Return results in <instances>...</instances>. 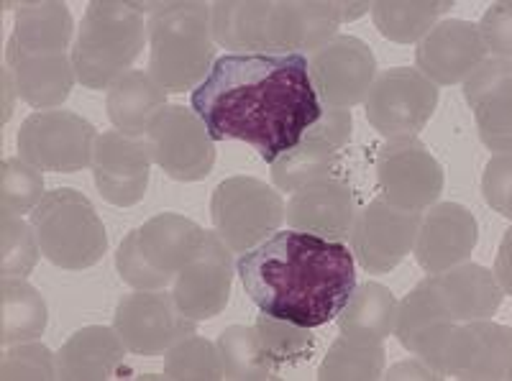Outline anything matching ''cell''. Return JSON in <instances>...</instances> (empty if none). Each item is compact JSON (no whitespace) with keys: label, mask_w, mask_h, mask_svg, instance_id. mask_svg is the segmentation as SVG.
Listing matches in <instances>:
<instances>
[{"label":"cell","mask_w":512,"mask_h":381,"mask_svg":"<svg viewBox=\"0 0 512 381\" xmlns=\"http://www.w3.org/2000/svg\"><path fill=\"white\" fill-rule=\"evenodd\" d=\"M477 241V218L464 205L436 203L420 218L413 256L425 274H441L469 261Z\"/></svg>","instance_id":"obj_21"},{"label":"cell","mask_w":512,"mask_h":381,"mask_svg":"<svg viewBox=\"0 0 512 381\" xmlns=\"http://www.w3.org/2000/svg\"><path fill=\"white\" fill-rule=\"evenodd\" d=\"M379 197L405 213H423L438 203L446 177L418 136L390 139L377 154Z\"/></svg>","instance_id":"obj_11"},{"label":"cell","mask_w":512,"mask_h":381,"mask_svg":"<svg viewBox=\"0 0 512 381\" xmlns=\"http://www.w3.org/2000/svg\"><path fill=\"white\" fill-rule=\"evenodd\" d=\"M3 379H57V353L44 343L26 341L8 346L0 364Z\"/></svg>","instance_id":"obj_39"},{"label":"cell","mask_w":512,"mask_h":381,"mask_svg":"<svg viewBox=\"0 0 512 381\" xmlns=\"http://www.w3.org/2000/svg\"><path fill=\"white\" fill-rule=\"evenodd\" d=\"M512 159L510 151H497L489 159L487 169L482 177V195L492 210L502 215V218H512Z\"/></svg>","instance_id":"obj_41"},{"label":"cell","mask_w":512,"mask_h":381,"mask_svg":"<svg viewBox=\"0 0 512 381\" xmlns=\"http://www.w3.org/2000/svg\"><path fill=\"white\" fill-rule=\"evenodd\" d=\"M443 320L451 318L446 315L443 305L438 302L436 292H433L431 282L425 277L423 282L415 284L408 295L402 297V302H397L395 328H392V333H395L397 343H400L405 351L413 353L415 343H418L433 325L443 323ZM451 323H454V320H451Z\"/></svg>","instance_id":"obj_34"},{"label":"cell","mask_w":512,"mask_h":381,"mask_svg":"<svg viewBox=\"0 0 512 381\" xmlns=\"http://www.w3.org/2000/svg\"><path fill=\"white\" fill-rule=\"evenodd\" d=\"M44 192V174L21 156L3 159L0 164V205L3 213L24 215L41 203Z\"/></svg>","instance_id":"obj_38"},{"label":"cell","mask_w":512,"mask_h":381,"mask_svg":"<svg viewBox=\"0 0 512 381\" xmlns=\"http://www.w3.org/2000/svg\"><path fill=\"white\" fill-rule=\"evenodd\" d=\"M351 141V113L341 108H323V116L303 133L290 151L272 162V182L280 192H295L313 179L338 177L341 151Z\"/></svg>","instance_id":"obj_14"},{"label":"cell","mask_w":512,"mask_h":381,"mask_svg":"<svg viewBox=\"0 0 512 381\" xmlns=\"http://www.w3.org/2000/svg\"><path fill=\"white\" fill-rule=\"evenodd\" d=\"M116 269L121 274L123 282L131 289H164L172 277L157 272L149 261H146L144 251L139 246V231L126 233L116 251Z\"/></svg>","instance_id":"obj_40"},{"label":"cell","mask_w":512,"mask_h":381,"mask_svg":"<svg viewBox=\"0 0 512 381\" xmlns=\"http://www.w3.org/2000/svg\"><path fill=\"white\" fill-rule=\"evenodd\" d=\"M203 238L205 231L195 220L177 213L154 215L139 228V246L146 261L172 279L198 256Z\"/></svg>","instance_id":"obj_27"},{"label":"cell","mask_w":512,"mask_h":381,"mask_svg":"<svg viewBox=\"0 0 512 381\" xmlns=\"http://www.w3.org/2000/svg\"><path fill=\"white\" fill-rule=\"evenodd\" d=\"M149 36V75L167 93H190L216 64L210 3H141Z\"/></svg>","instance_id":"obj_4"},{"label":"cell","mask_w":512,"mask_h":381,"mask_svg":"<svg viewBox=\"0 0 512 381\" xmlns=\"http://www.w3.org/2000/svg\"><path fill=\"white\" fill-rule=\"evenodd\" d=\"M167 95V90L159 87L149 72L131 70L108 87L105 113L116 131L126 133L131 139H141L149 118L167 105Z\"/></svg>","instance_id":"obj_28"},{"label":"cell","mask_w":512,"mask_h":381,"mask_svg":"<svg viewBox=\"0 0 512 381\" xmlns=\"http://www.w3.org/2000/svg\"><path fill=\"white\" fill-rule=\"evenodd\" d=\"M98 133L72 110H36L21 123L18 156L39 172L75 174L93 164Z\"/></svg>","instance_id":"obj_9"},{"label":"cell","mask_w":512,"mask_h":381,"mask_svg":"<svg viewBox=\"0 0 512 381\" xmlns=\"http://www.w3.org/2000/svg\"><path fill=\"white\" fill-rule=\"evenodd\" d=\"M146 44V21L141 3L95 0L88 3L72 44V67L82 87L108 90L131 72Z\"/></svg>","instance_id":"obj_5"},{"label":"cell","mask_w":512,"mask_h":381,"mask_svg":"<svg viewBox=\"0 0 512 381\" xmlns=\"http://www.w3.org/2000/svg\"><path fill=\"white\" fill-rule=\"evenodd\" d=\"M495 279L500 284V289L505 292V297L510 295V231H507L505 243H502L500 256H497V266H495Z\"/></svg>","instance_id":"obj_44"},{"label":"cell","mask_w":512,"mask_h":381,"mask_svg":"<svg viewBox=\"0 0 512 381\" xmlns=\"http://www.w3.org/2000/svg\"><path fill=\"white\" fill-rule=\"evenodd\" d=\"M308 75L323 108L349 110L364 103L377 80V59L367 41L338 34L308 59Z\"/></svg>","instance_id":"obj_13"},{"label":"cell","mask_w":512,"mask_h":381,"mask_svg":"<svg viewBox=\"0 0 512 381\" xmlns=\"http://www.w3.org/2000/svg\"><path fill=\"white\" fill-rule=\"evenodd\" d=\"M341 13L333 0H221L210 3L216 44L236 54H305L338 36Z\"/></svg>","instance_id":"obj_3"},{"label":"cell","mask_w":512,"mask_h":381,"mask_svg":"<svg viewBox=\"0 0 512 381\" xmlns=\"http://www.w3.org/2000/svg\"><path fill=\"white\" fill-rule=\"evenodd\" d=\"M479 36H482L484 47L492 57L507 59L510 62L512 54V3H495L489 6L487 13L482 16V24L477 26Z\"/></svg>","instance_id":"obj_42"},{"label":"cell","mask_w":512,"mask_h":381,"mask_svg":"<svg viewBox=\"0 0 512 381\" xmlns=\"http://www.w3.org/2000/svg\"><path fill=\"white\" fill-rule=\"evenodd\" d=\"M438 108V87L413 67L379 72L364 98L367 121L384 139L418 136Z\"/></svg>","instance_id":"obj_10"},{"label":"cell","mask_w":512,"mask_h":381,"mask_svg":"<svg viewBox=\"0 0 512 381\" xmlns=\"http://www.w3.org/2000/svg\"><path fill=\"white\" fill-rule=\"evenodd\" d=\"M31 228L41 256L67 272H85L108 251V236L88 195L57 187L31 210Z\"/></svg>","instance_id":"obj_6"},{"label":"cell","mask_w":512,"mask_h":381,"mask_svg":"<svg viewBox=\"0 0 512 381\" xmlns=\"http://www.w3.org/2000/svg\"><path fill=\"white\" fill-rule=\"evenodd\" d=\"M6 70L11 72L18 98L36 110H49L70 98L75 85V67L72 52L36 54V57H18L6 54Z\"/></svg>","instance_id":"obj_26"},{"label":"cell","mask_w":512,"mask_h":381,"mask_svg":"<svg viewBox=\"0 0 512 381\" xmlns=\"http://www.w3.org/2000/svg\"><path fill=\"white\" fill-rule=\"evenodd\" d=\"M454 6V0H379L369 13L384 39L418 44Z\"/></svg>","instance_id":"obj_31"},{"label":"cell","mask_w":512,"mask_h":381,"mask_svg":"<svg viewBox=\"0 0 512 381\" xmlns=\"http://www.w3.org/2000/svg\"><path fill=\"white\" fill-rule=\"evenodd\" d=\"M387 351L384 343H359L346 335L336 338L320 361V381H374L382 379Z\"/></svg>","instance_id":"obj_33"},{"label":"cell","mask_w":512,"mask_h":381,"mask_svg":"<svg viewBox=\"0 0 512 381\" xmlns=\"http://www.w3.org/2000/svg\"><path fill=\"white\" fill-rule=\"evenodd\" d=\"M236 272L259 310L305 328L333 323L359 284L344 243L292 228L239 254Z\"/></svg>","instance_id":"obj_2"},{"label":"cell","mask_w":512,"mask_h":381,"mask_svg":"<svg viewBox=\"0 0 512 381\" xmlns=\"http://www.w3.org/2000/svg\"><path fill=\"white\" fill-rule=\"evenodd\" d=\"M382 379H392V381H397V379H438V376L433 374V371L428 369V366H425L418 356H413V358H408V361H400V364L392 366L387 374H382Z\"/></svg>","instance_id":"obj_43"},{"label":"cell","mask_w":512,"mask_h":381,"mask_svg":"<svg viewBox=\"0 0 512 381\" xmlns=\"http://www.w3.org/2000/svg\"><path fill=\"white\" fill-rule=\"evenodd\" d=\"M433 292L454 323L489 320L502 305L505 292L497 284L495 274L482 264H456L441 274H428Z\"/></svg>","instance_id":"obj_23"},{"label":"cell","mask_w":512,"mask_h":381,"mask_svg":"<svg viewBox=\"0 0 512 381\" xmlns=\"http://www.w3.org/2000/svg\"><path fill=\"white\" fill-rule=\"evenodd\" d=\"M420 213H405L392 208L382 197H374L361 208L351 226L349 241L354 261L369 274H390L392 269L413 254Z\"/></svg>","instance_id":"obj_15"},{"label":"cell","mask_w":512,"mask_h":381,"mask_svg":"<svg viewBox=\"0 0 512 381\" xmlns=\"http://www.w3.org/2000/svg\"><path fill=\"white\" fill-rule=\"evenodd\" d=\"M512 64L487 57L464 80V98L477 118L479 139L487 149L510 151L512 141Z\"/></svg>","instance_id":"obj_22"},{"label":"cell","mask_w":512,"mask_h":381,"mask_svg":"<svg viewBox=\"0 0 512 381\" xmlns=\"http://www.w3.org/2000/svg\"><path fill=\"white\" fill-rule=\"evenodd\" d=\"M223 364V379H274V369L264 361L256 343L254 325H231L216 343Z\"/></svg>","instance_id":"obj_35"},{"label":"cell","mask_w":512,"mask_h":381,"mask_svg":"<svg viewBox=\"0 0 512 381\" xmlns=\"http://www.w3.org/2000/svg\"><path fill=\"white\" fill-rule=\"evenodd\" d=\"M75 21L67 3L59 0H34L21 3L13 18V34L6 44V54L36 57V54L72 52Z\"/></svg>","instance_id":"obj_24"},{"label":"cell","mask_w":512,"mask_h":381,"mask_svg":"<svg viewBox=\"0 0 512 381\" xmlns=\"http://www.w3.org/2000/svg\"><path fill=\"white\" fill-rule=\"evenodd\" d=\"M113 328L134 356L152 358L167 353L187 335L198 333V320L187 318L172 292L136 289L118 302Z\"/></svg>","instance_id":"obj_12"},{"label":"cell","mask_w":512,"mask_h":381,"mask_svg":"<svg viewBox=\"0 0 512 381\" xmlns=\"http://www.w3.org/2000/svg\"><path fill=\"white\" fill-rule=\"evenodd\" d=\"M397 297L379 282L356 284L344 310L338 312L341 335L359 343H384L395 328Z\"/></svg>","instance_id":"obj_29"},{"label":"cell","mask_w":512,"mask_h":381,"mask_svg":"<svg viewBox=\"0 0 512 381\" xmlns=\"http://www.w3.org/2000/svg\"><path fill=\"white\" fill-rule=\"evenodd\" d=\"M164 376L167 379H223V364L216 343L200 338L198 333L187 335L164 353Z\"/></svg>","instance_id":"obj_36"},{"label":"cell","mask_w":512,"mask_h":381,"mask_svg":"<svg viewBox=\"0 0 512 381\" xmlns=\"http://www.w3.org/2000/svg\"><path fill=\"white\" fill-rule=\"evenodd\" d=\"M359 213L356 195L341 177L313 179L297 187L285 203V220L292 231L313 233L326 241L344 243Z\"/></svg>","instance_id":"obj_20"},{"label":"cell","mask_w":512,"mask_h":381,"mask_svg":"<svg viewBox=\"0 0 512 381\" xmlns=\"http://www.w3.org/2000/svg\"><path fill=\"white\" fill-rule=\"evenodd\" d=\"M39 241L21 215L3 213V223H0V272L3 279L11 277H26L39 264Z\"/></svg>","instance_id":"obj_37"},{"label":"cell","mask_w":512,"mask_h":381,"mask_svg":"<svg viewBox=\"0 0 512 381\" xmlns=\"http://www.w3.org/2000/svg\"><path fill=\"white\" fill-rule=\"evenodd\" d=\"M487 47L479 36L477 24L461 21V18H448L433 26L415 49V64L423 77L433 85H459L466 77L477 70L487 59Z\"/></svg>","instance_id":"obj_19"},{"label":"cell","mask_w":512,"mask_h":381,"mask_svg":"<svg viewBox=\"0 0 512 381\" xmlns=\"http://www.w3.org/2000/svg\"><path fill=\"white\" fill-rule=\"evenodd\" d=\"M236 256L216 231H205L198 256L175 277V302L187 318L213 320L218 318L231 297Z\"/></svg>","instance_id":"obj_17"},{"label":"cell","mask_w":512,"mask_h":381,"mask_svg":"<svg viewBox=\"0 0 512 381\" xmlns=\"http://www.w3.org/2000/svg\"><path fill=\"white\" fill-rule=\"evenodd\" d=\"M16 85H13L11 72H3V123L13 116V103H16Z\"/></svg>","instance_id":"obj_45"},{"label":"cell","mask_w":512,"mask_h":381,"mask_svg":"<svg viewBox=\"0 0 512 381\" xmlns=\"http://www.w3.org/2000/svg\"><path fill=\"white\" fill-rule=\"evenodd\" d=\"M126 343L116 328L88 325L70 335L57 351V379L105 381L113 379L126 358Z\"/></svg>","instance_id":"obj_25"},{"label":"cell","mask_w":512,"mask_h":381,"mask_svg":"<svg viewBox=\"0 0 512 381\" xmlns=\"http://www.w3.org/2000/svg\"><path fill=\"white\" fill-rule=\"evenodd\" d=\"M512 338L492 320L456 323L438 356V379H510Z\"/></svg>","instance_id":"obj_16"},{"label":"cell","mask_w":512,"mask_h":381,"mask_svg":"<svg viewBox=\"0 0 512 381\" xmlns=\"http://www.w3.org/2000/svg\"><path fill=\"white\" fill-rule=\"evenodd\" d=\"M144 144L157 167L177 182H203L216 167V141L185 105H164L146 123Z\"/></svg>","instance_id":"obj_8"},{"label":"cell","mask_w":512,"mask_h":381,"mask_svg":"<svg viewBox=\"0 0 512 381\" xmlns=\"http://www.w3.org/2000/svg\"><path fill=\"white\" fill-rule=\"evenodd\" d=\"M372 3H338V13H341V24H349V21H356L361 18L364 13H369Z\"/></svg>","instance_id":"obj_46"},{"label":"cell","mask_w":512,"mask_h":381,"mask_svg":"<svg viewBox=\"0 0 512 381\" xmlns=\"http://www.w3.org/2000/svg\"><path fill=\"white\" fill-rule=\"evenodd\" d=\"M47 323L49 310L39 289L24 277L3 279V287H0V343L3 348L39 341L47 330Z\"/></svg>","instance_id":"obj_30"},{"label":"cell","mask_w":512,"mask_h":381,"mask_svg":"<svg viewBox=\"0 0 512 381\" xmlns=\"http://www.w3.org/2000/svg\"><path fill=\"white\" fill-rule=\"evenodd\" d=\"M93 177L100 197L116 208H134L149 187L152 159L141 139L121 131L98 133L93 146Z\"/></svg>","instance_id":"obj_18"},{"label":"cell","mask_w":512,"mask_h":381,"mask_svg":"<svg viewBox=\"0 0 512 381\" xmlns=\"http://www.w3.org/2000/svg\"><path fill=\"white\" fill-rule=\"evenodd\" d=\"M254 330L259 351H262L264 361L274 371L287 369V366L308 364L310 358L315 356V348H318V335L313 333V328L290 323V320L272 318L267 312H262L256 318Z\"/></svg>","instance_id":"obj_32"},{"label":"cell","mask_w":512,"mask_h":381,"mask_svg":"<svg viewBox=\"0 0 512 381\" xmlns=\"http://www.w3.org/2000/svg\"><path fill=\"white\" fill-rule=\"evenodd\" d=\"M210 220L233 254H246L285 223V200L277 187L246 174L223 179L210 195Z\"/></svg>","instance_id":"obj_7"},{"label":"cell","mask_w":512,"mask_h":381,"mask_svg":"<svg viewBox=\"0 0 512 381\" xmlns=\"http://www.w3.org/2000/svg\"><path fill=\"white\" fill-rule=\"evenodd\" d=\"M190 103L210 139L246 141L267 164L323 116L305 54H223Z\"/></svg>","instance_id":"obj_1"}]
</instances>
